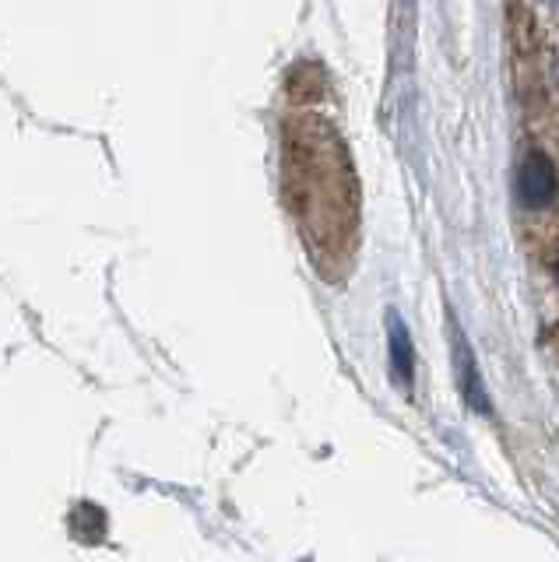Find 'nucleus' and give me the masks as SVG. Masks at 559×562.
<instances>
[{
	"label": "nucleus",
	"mask_w": 559,
	"mask_h": 562,
	"mask_svg": "<svg viewBox=\"0 0 559 562\" xmlns=\"http://www.w3.org/2000/svg\"><path fill=\"white\" fill-rule=\"evenodd\" d=\"M391 362H394V376L401 386L412 383V345H409V330L405 321L398 313H391Z\"/></svg>",
	"instance_id": "f03ea898"
},
{
	"label": "nucleus",
	"mask_w": 559,
	"mask_h": 562,
	"mask_svg": "<svg viewBox=\"0 0 559 562\" xmlns=\"http://www.w3.org/2000/svg\"><path fill=\"white\" fill-rule=\"evenodd\" d=\"M458 369H461V391H465L468 404H471L476 412H489L485 386H482V380H479L476 359H471V351L465 348V341H458Z\"/></svg>",
	"instance_id": "7ed1b4c3"
},
{
	"label": "nucleus",
	"mask_w": 559,
	"mask_h": 562,
	"mask_svg": "<svg viewBox=\"0 0 559 562\" xmlns=\"http://www.w3.org/2000/svg\"><path fill=\"white\" fill-rule=\"evenodd\" d=\"M552 198H556L552 162L541 151H528L517 166V201L528 211H538V207H549Z\"/></svg>",
	"instance_id": "f257e3e1"
}]
</instances>
